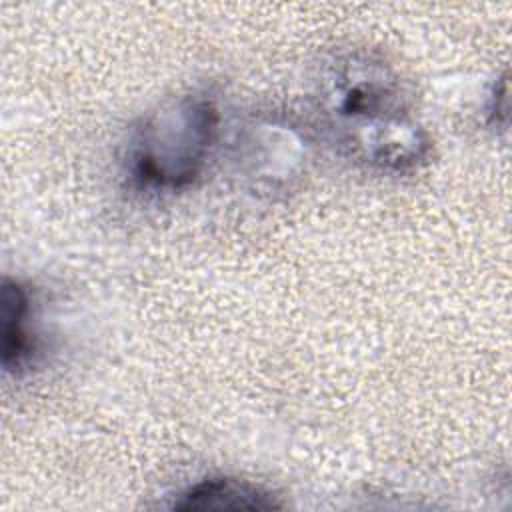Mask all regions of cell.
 <instances>
[{
    "mask_svg": "<svg viewBox=\"0 0 512 512\" xmlns=\"http://www.w3.org/2000/svg\"><path fill=\"white\" fill-rule=\"evenodd\" d=\"M316 112L334 146L380 172H412L430 158L432 140L420 124L400 74L378 54H332L316 78Z\"/></svg>",
    "mask_w": 512,
    "mask_h": 512,
    "instance_id": "obj_1",
    "label": "cell"
},
{
    "mask_svg": "<svg viewBox=\"0 0 512 512\" xmlns=\"http://www.w3.org/2000/svg\"><path fill=\"white\" fill-rule=\"evenodd\" d=\"M220 114L204 92L180 94L148 114L132 130L122 170L142 194H176L206 170L218 138Z\"/></svg>",
    "mask_w": 512,
    "mask_h": 512,
    "instance_id": "obj_2",
    "label": "cell"
},
{
    "mask_svg": "<svg viewBox=\"0 0 512 512\" xmlns=\"http://www.w3.org/2000/svg\"><path fill=\"white\" fill-rule=\"evenodd\" d=\"M172 510H274L282 508L276 496L248 480L214 476L198 480L184 488L174 502Z\"/></svg>",
    "mask_w": 512,
    "mask_h": 512,
    "instance_id": "obj_3",
    "label": "cell"
},
{
    "mask_svg": "<svg viewBox=\"0 0 512 512\" xmlns=\"http://www.w3.org/2000/svg\"><path fill=\"white\" fill-rule=\"evenodd\" d=\"M0 318H2V368L6 374L18 376L28 368L36 340L30 332L32 300L28 288L14 278L2 280L0 294Z\"/></svg>",
    "mask_w": 512,
    "mask_h": 512,
    "instance_id": "obj_4",
    "label": "cell"
}]
</instances>
